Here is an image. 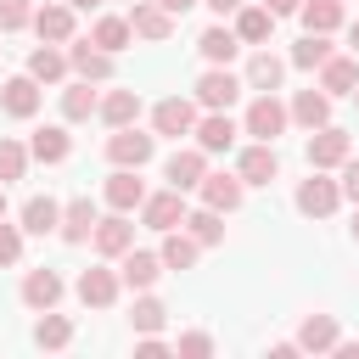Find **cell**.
Listing matches in <instances>:
<instances>
[{"mask_svg":"<svg viewBox=\"0 0 359 359\" xmlns=\"http://www.w3.org/2000/svg\"><path fill=\"white\" fill-rule=\"evenodd\" d=\"M286 123H292V107H280L275 90H258L252 107H247V118H241V135H252V140H275Z\"/></svg>","mask_w":359,"mask_h":359,"instance_id":"cell-1","label":"cell"},{"mask_svg":"<svg viewBox=\"0 0 359 359\" xmlns=\"http://www.w3.org/2000/svg\"><path fill=\"white\" fill-rule=\"evenodd\" d=\"M151 151H157V135H146V129H135V123L107 135V163H112V168H146Z\"/></svg>","mask_w":359,"mask_h":359,"instance_id":"cell-2","label":"cell"},{"mask_svg":"<svg viewBox=\"0 0 359 359\" xmlns=\"http://www.w3.org/2000/svg\"><path fill=\"white\" fill-rule=\"evenodd\" d=\"M337 208H342V180H325V168H309V180L297 185V213L331 219Z\"/></svg>","mask_w":359,"mask_h":359,"instance_id":"cell-3","label":"cell"},{"mask_svg":"<svg viewBox=\"0 0 359 359\" xmlns=\"http://www.w3.org/2000/svg\"><path fill=\"white\" fill-rule=\"evenodd\" d=\"M241 90H247V79H236L230 67H208V73L196 79V107H208V112H230Z\"/></svg>","mask_w":359,"mask_h":359,"instance_id":"cell-4","label":"cell"},{"mask_svg":"<svg viewBox=\"0 0 359 359\" xmlns=\"http://www.w3.org/2000/svg\"><path fill=\"white\" fill-rule=\"evenodd\" d=\"M185 191H146V202H140V224L146 230H174V224H185Z\"/></svg>","mask_w":359,"mask_h":359,"instance_id":"cell-5","label":"cell"},{"mask_svg":"<svg viewBox=\"0 0 359 359\" xmlns=\"http://www.w3.org/2000/svg\"><path fill=\"white\" fill-rule=\"evenodd\" d=\"M353 157V140H348V129H309V168H342Z\"/></svg>","mask_w":359,"mask_h":359,"instance_id":"cell-6","label":"cell"},{"mask_svg":"<svg viewBox=\"0 0 359 359\" xmlns=\"http://www.w3.org/2000/svg\"><path fill=\"white\" fill-rule=\"evenodd\" d=\"M67 67L90 84H107L112 79V50H101L95 39H67Z\"/></svg>","mask_w":359,"mask_h":359,"instance_id":"cell-7","label":"cell"},{"mask_svg":"<svg viewBox=\"0 0 359 359\" xmlns=\"http://www.w3.org/2000/svg\"><path fill=\"white\" fill-rule=\"evenodd\" d=\"M163 180H168L174 191H196V185L208 180V151H202V146H180V151L163 163Z\"/></svg>","mask_w":359,"mask_h":359,"instance_id":"cell-8","label":"cell"},{"mask_svg":"<svg viewBox=\"0 0 359 359\" xmlns=\"http://www.w3.org/2000/svg\"><path fill=\"white\" fill-rule=\"evenodd\" d=\"M73 292H79V303H84V309H112V303H118V292H123V275L95 264V269H84V275H79V286H73Z\"/></svg>","mask_w":359,"mask_h":359,"instance_id":"cell-9","label":"cell"},{"mask_svg":"<svg viewBox=\"0 0 359 359\" xmlns=\"http://www.w3.org/2000/svg\"><path fill=\"white\" fill-rule=\"evenodd\" d=\"M236 174H241L247 185H269V180L280 174L275 140H252V146H241V157H236Z\"/></svg>","mask_w":359,"mask_h":359,"instance_id":"cell-10","label":"cell"},{"mask_svg":"<svg viewBox=\"0 0 359 359\" xmlns=\"http://www.w3.org/2000/svg\"><path fill=\"white\" fill-rule=\"evenodd\" d=\"M129 28H135V39L163 45V39L174 34V11H163L157 0H135V6H129Z\"/></svg>","mask_w":359,"mask_h":359,"instance_id":"cell-11","label":"cell"},{"mask_svg":"<svg viewBox=\"0 0 359 359\" xmlns=\"http://www.w3.org/2000/svg\"><path fill=\"white\" fill-rule=\"evenodd\" d=\"M151 129H157V135H174V140L191 135V129H196V101H185V95L157 101V107H151Z\"/></svg>","mask_w":359,"mask_h":359,"instance_id":"cell-12","label":"cell"},{"mask_svg":"<svg viewBox=\"0 0 359 359\" xmlns=\"http://www.w3.org/2000/svg\"><path fill=\"white\" fill-rule=\"evenodd\" d=\"M118 275H123L129 292H151L157 275H163V252H140V247H129V252L118 258Z\"/></svg>","mask_w":359,"mask_h":359,"instance_id":"cell-13","label":"cell"},{"mask_svg":"<svg viewBox=\"0 0 359 359\" xmlns=\"http://www.w3.org/2000/svg\"><path fill=\"white\" fill-rule=\"evenodd\" d=\"M0 107H6V118H34V112H39V79H34V73L6 79V84H0Z\"/></svg>","mask_w":359,"mask_h":359,"instance_id":"cell-14","label":"cell"},{"mask_svg":"<svg viewBox=\"0 0 359 359\" xmlns=\"http://www.w3.org/2000/svg\"><path fill=\"white\" fill-rule=\"evenodd\" d=\"M135 174H140V168H112V174H107V191H101V196H107L112 213H135V208L146 202V185H140Z\"/></svg>","mask_w":359,"mask_h":359,"instance_id":"cell-15","label":"cell"},{"mask_svg":"<svg viewBox=\"0 0 359 359\" xmlns=\"http://www.w3.org/2000/svg\"><path fill=\"white\" fill-rule=\"evenodd\" d=\"M95 224H101V213H95V202H90V196H73V202L62 208V224H56V236L79 247V241H90V236H95Z\"/></svg>","mask_w":359,"mask_h":359,"instance_id":"cell-16","label":"cell"},{"mask_svg":"<svg viewBox=\"0 0 359 359\" xmlns=\"http://www.w3.org/2000/svg\"><path fill=\"white\" fill-rule=\"evenodd\" d=\"M191 135H196V146L213 157V151H230L241 129H236V118H230V112H208V118H196V129H191Z\"/></svg>","mask_w":359,"mask_h":359,"instance_id":"cell-17","label":"cell"},{"mask_svg":"<svg viewBox=\"0 0 359 359\" xmlns=\"http://www.w3.org/2000/svg\"><path fill=\"white\" fill-rule=\"evenodd\" d=\"M196 191H202V202H208V208L236 213V208H241V196H247V180H241V174H208Z\"/></svg>","mask_w":359,"mask_h":359,"instance_id":"cell-18","label":"cell"},{"mask_svg":"<svg viewBox=\"0 0 359 359\" xmlns=\"http://www.w3.org/2000/svg\"><path fill=\"white\" fill-rule=\"evenodd\" d=\"M90 241H95V252H101V258H123V252L135 247V224H129V213H112V219H101Z\"/></svg>","mask_w":359,"mask_h":359,"instance_id":"cell-19","label":"cell"},{"mask_svg":"<svg viewBox=\"0 0 359 359\" xmlns=\"http://www.w3.org/2000/svg\"><path fill=\"white\" fill-rule=\"evenodd\" d=\"M22 303H28L34 314L56 309V303H62V275H56V269H28V275H22Z\"/></svg>","mask_w":359,"mask_h":359,"instance_id":"cell-20","label":"cell"},{"mask_svg":"<svg viewBox=\"0 0 359 359\" xmlns=\"http://www.w3.org/2000/svg\"><path fill=\"white\" fill-rule=\"evenodd\" d=\"M28 28H34L45 45H67V39H73V6H67V0H62V6H39Z\"/></svg>","mask_w":359,"mask_h":359,"instance_id":"cell-21","label":"cell"},{"mask_svg":"<svg viewBox=\"0 0 359 359\" xmlns=\"http://www.w3.org/2000/svg\"><path fill=\"white\" fill-rule=\"evenodd\" d=\"M196 50H202V62H208V67H230V56L241 50V34H236V28H224V22H213V28H202Z\"/></svg>","mask_w":359,"mask_h":359,"instance_id":"cell-22","label":"cell"},{"mask_svg":"<svg viewBox=\"0 0 359 359\" xmlns=\"http://www.w3.org/2000/svg\"><path fill=\"white\" fill-rule=\"evenodd\" d=\"M163 269H191L196 264V252H202V241L185 230V224H174V230H163Z\"/></svg>","mask_w":359,"mask_h":359,"instance_id":"cell-23","label":"cell"},{"mask_svg":"<svg viewBox=\"0 0 359 359\" xmlns=\"http://www.w3.org/2000/svg\"><path fill=\"white\" fill-rule=\"evenodd\" d=\"M95 118H101L107 129H129V123L140 118V95H135V90H107V95H101V112H95Z\"/></svg>","mask_w":359,"mask_h":359,"instance_id":"cell-24","label":"cell"},{"mask_svg":"<svg viewBox=\"0 0 359 359\" xmlns=\"http://www.w3.org/2000/svg\"><path fill=\"white\" fill-rule=\"evenodd\" d=\"M292 123L325 129V123H331V95H325V90H297V95H292Z\"/></svg>","mask_w":359,"mask_h":359,"instance_id":"cell-25","label":"cell"},{"mask_svg":"<svg viewBox=\"0 0 359 359\" xmlns=\"http://www.w3.org/2000/svg\"><path fill=\"white\" fill-rule=\"evenodd\" d=\"M28 151H34V163H67V151H73V135H67L62 123H45V129H34Z\"/></svg>","mask_w":359,"mask_h":359,"instance_id":"cell-26","label":"cell"},{"mask_svg":"<svg viewBox=\"0 0 359 359\" xmlns=\"http://www.w3.org/2000/svg\"><path fill=\"white\" fill-rule=\"evenodd\" d=\"M73 342V320L67 314H56V309H45L39 320H34V348H45V353H62Z\"/></svg>","mask_w":359,"mask_h":359,"instance_id":"cell-27","label":"cell"},{"mask_svg":"<svg viewBox=\"0 0 359 359\" xmlns=\"http://www.w3.org/2000/svg\"><path fill=\"white\" fill-rule=\"evenodd\" d=\"M56 224H62V202L56 196H28L22 202V230L28 236H50Z\"/></svg>","mask_w":359,"mask_h":359,"instance_id":"cell-28","label":"cell"},{"mask_svg":"<svg viewBox=\"0 0 359 359\" xmlns=\"http://www.w3.org/2000/svg\"><path fill=\"white\" fill-rule=\"evenodd\" d=\"M236 34H241V45H264L275 34V11L269 6H241L236 11Z\"/></svg>","mask_w":359,"mask_h":359,"instance_id":"cell-29","label":"cell"},{"mask_svg":"<svg viewBox=\"0 0 359 359\" xmlns=\"http://www.w3.org/2000/svg\"><path fill=\"white\" fill-rule=\"evenodd\" d=\"M280 79H286V62H280L275 50H252V62H247V90H280Z\"/></svg>","mask_w":359,"mask_h":359,"instance_id":"cell-30","label":"cell"},{"mask_svg":"<svg viewBox=\"0 0 359 359\" xmlns=\"http://www.w3.org/2000/svg\"><path fill=\"white\" fill-rule=\"evenodd\" d=\"M353 84H359V62L353 56H331L320 67V90L325 95H353Z\"/></svg>","mask_w":359,"mask_h":359,"instance_id":"cell-31","label":"cell"},{"mask_svg":"<svg viewBox=\"0 0 359 359\" xmlns=\"http://www.w3.org/2000/svg\"><path fill=\"white\" fill-rule=\"evenodd\" d=\"M337 337H342V331H337V320H331V314H309V320H303V331H297V348H309V353H331V348H337Z\"/></svg>","mask_w":359,"mask_h":359,"instance_id":"cell-32","label":"cell"},{"mask_svg":"<svg viewBox=\"0 0 359 359\" xmlns=\"http://www.w3.org/2000/svg\"><path fill=\"white\" fill-rule=\"evenodd\" d=\"M297 17H303V28H309V34H337L348 11H342V0H303V11H297Z\"/></svg>","mask_w":359,"mask_h":359,"instance_id":"cell-33","label":"cell"},{"mask_svg":"<svg viewBox=\"0 0 359 359\" xmlns=\"http://www.w3.org/2000/svg\"><path fill=\"white\" fill-rule=\"evenodd\" d=\"M28 73H34L39 84H56V79L67 73V50H56V45H45V39H39V45L28 50Z\"/></svg>","mask_w":359,"mask_h":359,"instance_id":"cell-34","label":"cell"},{"mask_svg":"<svg viewBox=\"0 0 359 359\" xmlns=\"http://www.w3.org/2000/svg\"><path fill=\"white\" fill-rule=\"evenodd\" d=\"M90 112H101V95L90 90V79L67 84V90H62V118H67V123H84Z\"/></svg>","mask_w":359,"mask_h":359,"instance_id":"cell-35","label":"cell"},{"mask_svg":"<svg viewBox=\"0 0 359 359\" xmlns=\"http://www.w3.org/2000/svg\"><path fill=\"white\" fill-rule=\"evenodd\" d=\"M185 230H191L202 247H219V241H224V213L202 202V208H191V213H185Z\"/></svg>","mask_w":359,"mask_h":359,"instance_id":"cell-36","label":"cell"},{"mask_svg":"<svg viewBox=\"0 0 359 359\" xmlns=\"http://www.w3.org/2000/svg\"><path fill=\"white\" fill-rule=\"evenodd\" d=\"M90 39H95L101 50H112V56H118V50H123V45L135 39V28H129V17H112V11H107V17H95Z\"/></svg>","mask_w":359,"mask_h":359,"instance_id":"cell-37","label":"cell"},{"mask_svg":"<svg viewBox=\"0 0 359 359\" xmlns=\"http://www.w3.org/2000/svg\"><path fill=\"white\" fill-rule=\"evenodd\" d=\"M337 50H331V39L325 34H303L297 45H292V67H303V73H314V67H325Z\"/></svg>","mask_w":359,"mask_h":359,"instance_id":"cell-38","label":"cell"},{"mask_svg":"<svg viewBox=\"0 0 359 359\" xmlns=\"http://www.w3.org/2000/svg\"><path fill=\"white\" fill-rule=\"evenodd\" d=\"M129 325H135L140 337H151V331H163V325H168V309H163L151 292H140V297H135V314H129Z\"/></svg>","mask_w":359,"mask_h":359,"instance_id":"cell-39","label":"cell"},{"mask_svg":"<svg viewBox=\"0 0 359 359\" xmlns=\"http://www.w3.org/2000/svg\"><path fill=\"white\" fill-rule=\"evenodd\" d=\"M28 157H34V151H28L22 140L0 135V185H6V180H22V174H28Z\"/></svg>","mask_w":359,"mask_h":359,"instance_id":"cell-40","label":"cell"},{"mask_svg":"<svg viewBox=\"0 0 359 359\" xmlns=\"http://www.w3.org/2000/svg\"><path fill=\"white\" fill-rule=\"evenodd\" d=\"M28 22H34V0H0V28L6 34L28 28Z\"/></svg>","mask_w":359,"mask_h":359,"instance_id":"cell-41","label":"cell"},{"mask_svg":"<svg viewBox=\"0 0 359 359\" xmlns=\"http://www.w3.org/2000/svg\"><path fill=\"white\" fill-rule=\"evenodd\" d=\"M22 236H28L22 224H6V219H0V269L22 258Z\"/></svg>","mask_w":359,"mask_h":359,"instance_id":"cell-42","label":"cell"},{"mask_svg":"<svg viewBox=\"0 0 359 359\" xmlns=\"http://www.w3.org/2000/svg\"><path fill=\"white\" fill-rule=\"evenodd\" d=\"M174 353H180V359H208V353H213V337H208V331H185V337L174 342Z\"/></svg>","mask_w":359,"mask_h":359,"instance_id":"cell-43","label":"cell"},{"mask_svg":"<svg viewBox=\"0 0 359 359\" xmlns=\"http://www.w3.org/2000/svg\"><path fill=\"white\" fill-rule=\"evenodd\" d=\"M342 202H353V208H359V157H348V163H342Z\"/></svg>","mask_w":359,"mask_h":359,"instance_id":"cell-44","label":"cell"},{"mask_svg":"<svg viewBox=\"0 0 359 359\" xmlns=\"http://www.w3.org/2000/svg\"><path fill=\"white\" fill-rule=\"evenodd\" d=\"M163 353H168V342H163L157 331H151V337H140V359H163Z\"/></svg>","mask_w":359,"mask_h":359,"instance_id":"cell-45","label":"cell"},{"mask_svg":"<svg viewBox=\"0 0 359 359\" xmlns=\"http://www.w3.org/2000/svg\"><path fill=\"white\" fill-rule=\"evenodd\" d=\"M275 17H292V11H303V0H264Z\"/></svg>","mask_w":359,"mask_h":359,"instance_id":"cell-46","label":"cell"},{"mask_svg":"<svg viewBox=\"0 0 359 359\" xmlns=\"http://www.w3.org/2000/svg\"><path fill=\"white\" fill-rule=\"evenodd\" d=\"M202 6H208V11H219V17H230V11H241L247 0H202Z\"/></svg>","mask_w":359,"mask_h":359,"instance_id":"cell-47","label":"cell"},{"mask_svg":"<svg viewBox=\"0 0 359 359\" xmlns=\"http://www.w3.org/2000/svg\"><path fill=\"white\" fill-rule=\"evenodd\" d=\"M331 353H337V359H359V342H342V337H337V348H331Z\"/></svg>","mask_w":359,"mask_h":359,"instance_id":"cell-48","label":"cell"},{"mask_svg":"<svg viewBox=\"0 0 359 359\" xmlns=\"http://www.w3.org/2000/svg\"><path fill=\"white\" fill-rule=\"evenodd\" d=\"M157 6H163V11H174V17H180V11H191V6H202V0H157Z\"/></svg>","mask_w":359,"mask_h":359,"instance_id":"cell-49","label":"cell"},{"mask_svg":"<svg viewBox=\"0 0 359 359\" xmlns=\"http://www.w3.org/2000/svg\"><path fill=\"white\" fill-rule=\"evenodd\" d=\"M348 45H353V50H359V17H353V22H348Z\"/></svg>","mask_w":359,"mask_h":359,"instance_id":"cell-50","label":"cell"},{"mask_svg":"<svg viewBox=\"0 0 359 359\" xmlns=\"http://www.w3.org/2000/svg\"><path fill=\"white\" fill-rule=\"evenodd\" d=\"M67 6H73V11H95L101 0H67Z\"/></svg>","mask_w":359,"mask_h":359,"instance_id":"cell-51","label":"cell"},{"mask_svg":"<svg viewBox=\"0 0 359 359\" xmlns=\"http://www.w3.org/2000/svg\"><path fill=\"white\" fill-rule=\"evenodd\" d=\"M0 219H6V185H0Z\"/></svg>","mask_w":359,"mask_h":359,"instance_id":"cell-52","label":"cell"},{"mask_svg":"<svg viewBox=\"0 0 359 359\" xmlns=\"http://www.w3.org/2000/svg\"><path fill=\"white\" fill-rule=\"evenodd\" d=\"M353 241H359V213H353Z\"/></svg>","mask_w":359,"mask_h":359,"instance_id":"cell-53","label":"cell"},{"mask_svg":"<svg viewBox=\"0 0 359 359\" xmlns=\"http://www.w3.org/2000/svg\"><path fill=\"white\" fill-rule=\"evenodd\" d=\"M353 101H359V84H353Z\"/></svg>","mask_w":359,"mask_h":359,"instance_id":"cell-54","label":"cell"},{"mask_svg":"<svg viewBox=\"0 0 359 359\" xmlns=\"http://www.w3.org/2000/svg\"><path fill=\"white\" fill-rule=\"evenodd\" d=\"M129 6H135V0H129Z\"/></svg>","mask_w":359,"mask_h":359,"instance_id":"cell-55","label":"cell"}]
</instances>
